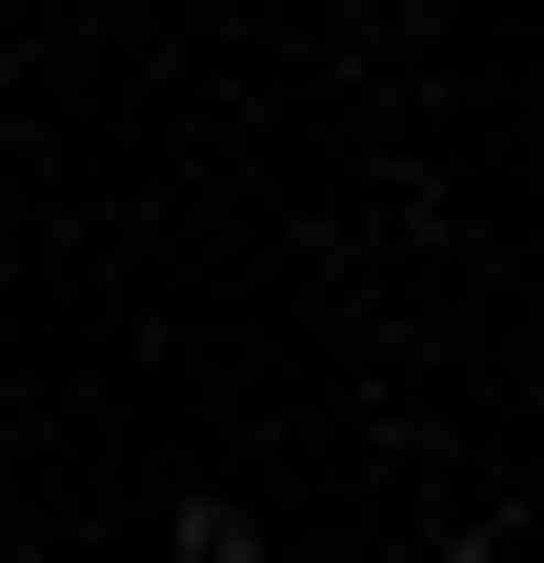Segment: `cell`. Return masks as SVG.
<instances>
[{"mask_svg": "<svg viewBox=\"0 0 544 563\" xmlns=\"http://www.w3.org/2000/svg\"><path fill=\"white\" fill-rule=\"evenodd\" d=\"M444 563H524V543H504V523H464V543H444Z\"/></svg>", "mask_w": 544, "mask_h": 563, "instance_id": "2", "label": "cell"}, {"mask_svg": "<svg viewBox=\"0 0 544 563\" xmlns=\"http://www.w3.org/2000/svg\"><path fill=\"white\" fill-rule=\"evenodd\" d=\"M162 543H182V563H262V504H222V483H202V504H182Z\"/></svg>", "mask_w": 544, "mask_h": 563, "instance_id": "1", "label": "cell"}]
</instances>
